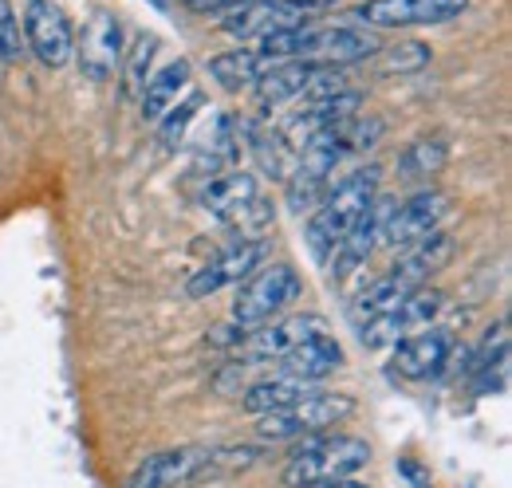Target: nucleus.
<instances>
[{
  "mask_svg": "<svg viewBox=\"0 0 512 488\" xmlns=\"http://www.w3.org/2000/svg\"><path fill=\"white\" fill-rule=\"evenodd\" d=\"M383 44L363 32V28H288V32H276L268 40L256 44L260 56H268L272 63H292V60H308V63H327V67H347L355 60H367L375 56Z\"/></svg>",
  "mask_w": 512,
  "mask_h": 488,
  "instance_id": "nucleus-1",
  "label": "nucleus"
},
{
  "mask_svg": "<svg viewBox=\"0 0 512 488\" xmlns=\"http://www.w3.org/2000/svg\"><path fill=\"white\" fill-rule=\"evenodd\" d=\"M379 197V166H367V170H355L347 174L343 182H335L327 189L312 221H308V248L312 256L327 264L331 252L339 248V241L347 237V229L359 221V213Z\"/></svg>",
  "mask_w": 512,
  "mask_h": 488,
  "instance_id": "nucleus-2",
  "label": "nucleus"
},
{
  "mask_svg": "<svg viewBox=\"0 0 512 488\" xmlns=\"http://www.w3.org/2000/svg\"><path fill=\"white\" fill-rule=\"evenodd\" d=\"M371 461V445L363 437L347 433H312L288 453L284 465V485L300 488L312 481H335V477H355Z\"/></svg>",
  "mask_w": 512,
  "mask_h": 488,
  "instance_id": "nucleus-3",
  "label": "nucleus"
},
{
  "mask_svg": "<svg viewBox=\"0 0 512 488\" xmlns=\"http://www.w3.org/2000/svg\"><path fill=\"white\" fill-rule=\"evenodd\" d=\"M300 292H304V280L292 264H268L241 284V292L233 300V323L245 331H256V327L272 323L292 300H300Z\"/></svg>",
  "mask_w": 512,
  "mask_h": 488,
  "instance_id": "nucleus-4",
  "label": "nucleus"
},
{
  "mask_svg": "<svg viewBox=\"0 0 512 488\" xmlns=\"http://www.w3.org/2000/svg\"><path fill=\"white\" fill-rule=\"evenodd\" d=\"M355 414V398L347 394H327L316 390L312 398L288 406V410H276V414H260L256 433L268 437V441H288V437H312L323 433L327 426H339L343 418Z\"/></svg>",
  "mask_w": 512,
  "mask_h": 488,
  "instance_id": "nucleus-5",
  "label": "nucleus"
},
{
  "mask_svg": "<svg viewBox=\"0 0 512 488\" xmlns=\"http://www.w3.org/2000/svg\"><path fill=\"white\" fill-rule=\"evenodd\" d=\"M442 304H446L442 292H434V288H414L410 296H402L390 311H383V315H375V319L363 323V343H367V347H394V343L406 339L414 327H426V323L442 311Z\"/></svg>",
  "mask_w": 512,
  "mask_h": 488,
  "instance_id": "nucleus-6",
  "label": "nucleus"
},
{
  "mask_svg": "<svg viewBox=\"0 0 512 488\" xmlns=\"http://www.w3.org/2000/svg\"><path fill=\"white\" fill-rule=\"evenodd\" d=\"M24 36L32 56L44 67H64L75 56V36L67 24L64 8L52 0H28L24 4Z\"/></svg>",
  "mask_w": 512,
  "mask_h": 488,
  "instance_id": "nucleus-7",
  "label": "nucleus"
},
{
  "mask_svg": "<svg viewBox=\"0 0 512 488\" xmlns=\"http://www.w3.org/2000/svg\"><path fill=\"white\" fill-rule=\"evenodd\" d=\"M469 0H367L355 8V20L367 28H414V24H446L465 12Z\"/></svg>",
  "mask_w": 512,
  "mask_h": 488,
  "instance_id": "nucleus-8",
  "label": "nucleus"
},
{
  "mask_svg": "<svg viewBox=\"0 0 512 488\" xmlns=\"http://www.w3.org/2000/svg\"><path fill=\"white\" fill-rule=\"evenodd\" d=\"M75 56H79V71L95 83L111 79L115 67L123 63V20L115 12H95L75 44Z\"/></svg>",
  "mask_w": 512,
  "mask_h": 488,
  "instance_id": "nucleus-9",
  "label": "nucleus"
},
{
  "mask_svg": "<svg viewBox=\"0 0 512 488\" xmlns=\"http://www.w3.org/2000/svg\"><path fill=\"white\" fill-rule=\"evenodd\" d=\"M316 335H327V319L323 315H292V319H272L264 327H256L245 335V343L237 347L241 359L249 363H264V359H280L288 355L292 347L316 339Z\"/></svg>",
  "mask_w": 512,
  "mask_h": 488,
  "instance_id": "nucleus-10",
  "label": "nucleus"
},
{
  "mask_svg": "<svg viewBox=\"0 0 512 488\" xmlns=\"http://www.w3.org/2000/svg\"><path fill=\"white\" fill-rule=\"evenodd\" d=\"M209 473V449H166V453H154L146 457L134 473H130L127 488H186L205 481Z\"/></svg>",
  "mask_w": 512,
  "mask_h": 488,
  "instance_id": "nucleus-11",
  "label": "nucleus"
},
{
  "mask_svg": "<svg viewBox=\"0 0 512 488\" xmlns=\"http://www.w3.org/2000/svg\"><path fill=\"white\" fill-rule=\"evenodd\" d=\"M308 24V12L284 4V0H253V4H241V8H229L221 16V32L237 36V40H268L276 32H288V28H304Z\"/></svg>",
  "mask_w": 512,
  "mask_h": 488,
  "instance_id": "nucleus-12",
  "label": "nucleus"
},
{
  "mask_svg": "<svg viewBox=\"0 0 512 488\" xmlns=\"http://www.w3.org/2000/svg\"><path fill=\"white\" fill-rule=\"evenodd\" d=\"M260 260H264V237L260 241H237L233 248H225L221 256H213L209 264H201L190 276L186 292H190L193 300H205V296H213V292H221L229 284L249 280L260 268Z\"/></svg>",
  "mask_w": 512,
  "mask_h": 488,
  "instance_id": "nucleus-13",
  "label": "nucleus"
},
{
  "mask_svg": "<svg viewBox=\"0 0 512 488\" xmlns=\"http://www.w3.org/2000/svg\"><path fill=\"white\" fill-rule=\"evenodd\" d=\"M446 209H449L446 193H430V189H426V193H414V197H410V201H402L394 213H386L379 244H390V248H410L414 241L430 237V233L442 225Z\"/></svg>",
  "mask_w": 512,
  "mask_h": 488,
  "instance_id": "nucleus-14",
  "label": "nucleus"
},
{
  "mask_svg": "<svg viewBox=\"0 0 512 488\" xmlns=\"http://www.w3.org/2000/svg\"><path fill=\"white\" fill-rule=\"evenodd\" d=\"M359 107H363V95H359V91H339V95L304 103L292 119L284 122V126H276V130H280V134L288 138V146L300 154V146H308L316 134L339 126V122H347L351 115H359Z\"/></svg>",
  "mask_w": 512,
  "mask_h": 488,
  "instance_id": "nucleus-15",
  "label": "nucleus"
},
{
  "mask_svg": "<svg viewBox=\"0 0 512 488\" xmlns=\"http://www.w3.org/2000/svg\"><path fill=\"white\" fill-rule=\"evenodd\" d=\"M386 213H390V201L386 197H375L363 213H359V221L347 229V237L339 241V248L331 252V280H347L355 268H363L367 260H371V252L379 248V237H383V221Z\"/></svg>",
  "mask_w": 512,
  "mask_h": 488,
  "instance_id": "nucleus-16",
  "label": "nucleus"
},
{
  "mask_svg": "<svg viewBox=\"0 0 512 488\" xmlns=\"http://www.w3.org/2000/svg\"><path fill=\"white\" fill-rule=\"evenodd\" d=\"M453 335L449 331H418L394 343V370L410 382H430L449 366Z\"/></svg>",
  "mask_w": 512,
  "mask_h": 488,
  "instance_id": "nucleus-17",
  "label": "nucleus"
},
{
  "mask_svg": "<svg viewBox=\"0 0 512 488\" xmlns=\"http://www.w3.org/2000/svg\"><path fill=\"white\" fill-rule=\"evenodd\" d=\"M449 260H453V237L442 233V229H434L430 237H422V241H414L398 260H394V268H390V276L402 284V288H426L430 284V276L434 272H442Z\"/></svg>",
  "mask_w": 512,
  "mask_h": 488,
  "instance_id": "nucleus-18",
  "label": "nucleus"
},
{
  "mask_svg": "<svg viewBox=\"0 0 512 488\" xmlns=\"http://www.w3.org/2000/svg\"><path fill=\"white\" fill-rule=\"evenodd\" d=\"M320 67L323 63H308V60L276 63L264 79H256V107L260 111H276L288 99H304V91L312 87V79H316Z\"/></svg>",
  "mask_w": 512,
  "mask_h": 488,
  "instance_id": "nucleus-19",
  "label": "nucleus"
},
{
  "mask_svg": "<svg viewBox=\"0 0 512 488\" xmlns=\"http://www.w3.org/2000/svg\"><path fill=\"white\" fill-rule=\"evenodd\" d=\"M253 197H260V185H256V178L249 170H225V174L209 178V182L201 185V193H197V201L213 217H221V221H229L233 213H241Z\"/></svg>",
  "mask_w": 512,
  "mask_h": 488,
  "instance_id": "nucleus-20",
  "label": "nucleus"
},
{
  "mask_svg": "<svg viewBox=\"0 0 512 488\" xmlns=\"http://www.w3.org/2000/svg\"><path fill=\"white\" fill-rule=\"evenodd\" d=\"M276 363H280V374H288V378L320 382V378H327L331 370H339V363H343V347H339L331 335H316V339L292 347L288 355H280Z\"/></svg>",
  "mask_w": 512,
  "mask_h": 488,
  "instance_id": "nucleus-21",
  "label": "nucleus"
},
{
  "mask_svg": "<svg viewBox=\"0 0 512 488\" xmlns=\"http://www.w3.org/2000/svg\"><path fill=\"white\" fill-rule=\"evenodd\" d=\"M312 394H316V382H300V378L280 374V378L253 382V386L245 390V410L260 418V414L288 410V406H296V402H304V398H312Z\"/></svg>",
  "mask_w": 512,
  "mask_h": 488,
  "instance_id": "nucleus-22",
  "label": "nucleus"
},
{
  "mask_svg": "<svg viewBox=\"0 0 512 488\" xmlns=\"http://www.w3.org/2000/svg\"><path fill=\"white\" fill-rule=\"evenodd\" d=\"M186 83H190V63L178 60L170 63V67H162L158 75H150L146 79V87L138 91L142 99H138V107H142V119L146 122H158L174 103H178V95L186 91Z\"/></svg>",
  "mask_w": 512,
  "mask_h": 488,
  "instance_id": "nucleus-23",
  "label": "nucleus"
},
{
  "mask_svg": "<svg viewBox=\"0 0 512 488\" xmlns=\"http://www.w3.org/2000/svg\"><path fill=\"white\" fill-rule=\"evenodd\" d=\"M272 67H276V63L268 60V56H260V52H253V48H237V52H221V56H213V60H209V75H213L221 87L241 91V87H249V83H256V79H264Z\"/></svg>",
  "mask_w": 512,
  "mask_h": 488,
  "instance_id": "nucleus-24",
  "label": "nucleus"
},
{
  "mask_svg": "<svg viewBox=\"0 0 512 488\" xmlns=\"http://www.w3.org/2000/svg\"><path fill=\"white\" fill-rule=\"evenodd\" d=\"M245 138H249V150L256 154L260 170H264L268 178L288 182V174L296 170V150L288 146V138H284L276 126H256V130L245 126Z\"/></svg>",
  "mask_w": 512,
  "mask_h": 488,
  "instance_id": "nucleus-25",
  "label": "nucleus"
},
{
  "mask_svg": "<svg viewBox=\"0 0 512 488\" xmlns=\"http://www.w3.org/2000/svg\"><path fill=\"white\" fill-rule=\"evenodd\" d=\"M446 158H449V146L442 138H418L402 150L398 158V170L402 178H434L446 170Z\"/></svg>",
  "mask_w": 512,
  "mask_h": 488,
  "instance_id": "nucleus-26",
  "label": "nucleus"
},
{
  "mask_svg": "<svg viewBox=\"0 0 512 488\" xmlns=\"http://www.w3.org/2000/svg\"><path fill=\"white\" fill-rule=\"evenodd\" d=\"M154 56H158V36H134L127 52V71H123V91L127 95H138L150 79V67H154Z\"/></svg>",
  "mask_w": 512,
  "mask_h": 488,
  "instance_id": "nucleus-27",
  "label": "nucleus"
},
{
  "mask_svg": "<svg viewBox=\"0 0 512 488\" xmlns=\"http://www.w3.org/2000/svg\"><path fill=\"white\" fill-rule=\"evenodd\" d=\"M430 60V48L426 44H414V40H406V44H390V48H379L375 52V71H398V75H410V71H422Z\"/></svg>",
  "mask_w": 512,
  "mask_h": 488,
  "instance_id": "nucleus-28",
  "label": "nucleus"
},
{
  "mask_svg": "<svg viewBox=\"0 0 512 488\" xmlns=\"http://www.w3.org/2000/svg\"><path fill=\"white\" fill-rule=\"evenodd\" d=\"M201 103H205V99H201V91H190L182 103H174V107L158 119V130H162V142H166V146H178V142H182V134H186V130H190V122L197 119Z\"/></svg>",
  "mask_w": 512,
  "mask_h": 488,
  "instance_id": "nucleus-29",
  "label": "nucleus"
},
{
  "mask_svg": "<svg viewBox=\"0 0 512 488\" xmlns=\"http://www.w3.org/2000/svg\"><path fill=\"white\" fill-rule=\"evenodd\" d=\"M20 24L12 12V0H0V63L20 60Z\"/></svg>",
  "mask_w": 512,
  "mask_h": 488,
  "instance_id": "nucleus-30",
  "label": "nucleus"
},
{
  "mask_svg": "<svg viewBox=\"0 0 512 488\" xmlns=\"http://www.w3.org/2000/svg\"><path fill=\"white\" fill-rule=\"evenodd\" d=\"M300 488H371L355 477H335V481H312V485H300Z\"/></svg>",
  "mask_w": 512,
  "mask_h": 488,
  "instance_id": "nucleus-31",
  "label": "nucleus"
},
{
  "mask_svg": "<svg viewBox=\"0 0 512 488\" xmlns=\"http://www.w3.org/2000/svg\"><path fill=\"white\" fill-rule=\"evenodd\" d=\"M284 4H292V8H300V12H312V8H323V4H331V0H284Z\"/></svg>",
  "mask_w": 512,
  "mask_h": 488,
  "instance_id": "nucleus-32",
  "label": "nucleus"
},
{
  "mask_svg": "<svg viewBox=\"0 0 512 488\" xmlns=\"http://www.w3.org/2000/svg\"><path fill=\"white\" fill-rule=\"evenodd\" d=\"M150 4H154V8H166V0H150Z\"/></svg>",
  "mask_w": 512,
  "mask_h": 488,
  "instance_id": "nucleus-33",
  "label": "nucleus"
}]
</instances>
